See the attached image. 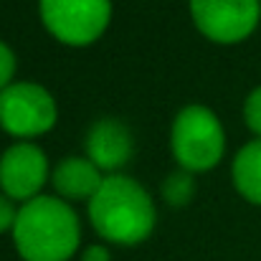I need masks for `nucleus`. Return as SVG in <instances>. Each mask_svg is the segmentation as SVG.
Wrapping results in <instances>:
<instances>
[{"label": "nucleus", "mask_w": 261, "mask_h": 261, "mask_svg": "<svg viewBox=\"0 0 261 261\" xmlns=\"http://www.w3.org/2000/svg\"><path fill=\"white\" fill-rule=\"evenodd\" d=\"M233 185L249 203L261 205V137L246 142L233 158Z\"/></svg>", "instance_id": "obj_10"}, {"label": "nucleus", "mask_w": 261, "mask_h": 261, "mask_svg": "<svg viewBox=\"0 0 261 261\" xmlns=\"http://www.w3.org/2000/svg\"><path fill=\"white\" fill-rule=\"evenodd\" d=\"M160 193H163V200H165L168 205H173V208L188 205V203L193 200V195H195V180H193V173H188V170H182V168L175 170V173H170L165 180H163Z\"/></svg>", "instance_id": "obj_11"}, {"label": "nucleus", "mask_w": 261, "mask_h": 261, "mask_svg": "<svg viewBox=\"0 0 261 261\" xmlns=\"http://www.w3.org/2000/svg\"><path fill=\"white\" fill-rule=\"evenodd\" d=\"M107 175L101 173L87 155L84 158H64L54 170L51 182L59 198L64 200H91L101 188Z\"/></svg>", "instance_id": "obj_9"}, {"label": "nucleus", "mask_w": 261, "mask_h": 261, "mask_svg": "<svg viewBox=\"0 0 261 261\" xmlns=\"http://www.w3.org/2000/svg\"><path fill=\"white\" fill-rule=\"evenodd\" d=\"M170 147L177 165L188 173L213 170L226 155V132L216 112L188 104L177 112L170 129Z\"/></svg>", "instance_id": "obj_3"}, {"label": "nucleus", "mask_w": 261, "mask_h": 261, "mask_svg": "<svg viewBox=\"0 0 261 261\" xmlns=\"http://www.w3.org/2000/svg\"><path fill=\"white\" fill-rule=\"evenodd\" d=\"M51 177L46 152L31 140H18L0 155V190L10 200L28 203L43 195V185Z\"/></svg>", "instance_id": "obj_7"}, {"label": "nucleus", "mask_w": 261, "mask_h": 261, "mask_svg": "<svg viewBox=\"0 0 261 261\" xmlns=\"http://www.w3.org/2000/svg\"><path fill=\"white\" fill-rule=\"evenodd\" d=\"M56 99L36 82H13L0 91V129L15 140H33L54 129Z\"/></svg>", "instance_id": "obj_4"}, {"label": "nucleus", "mask_w": 261, "mask_h": 261, "mask_svg": "<svg viewBox=\"0 0 261 261\" xmlns=\"http://www.w3.org/2000/svg\"><path fill=\"white\" fill-rule=\"evenodd\" d=\"M82 261H112V254H109L107 246H101V244H91V246L84 249Z\"/></svg>", "instance_id": "obj_15"}, {"label": "nucleus", "mask_w": 261, "mask_h": 261, "mask_svg": "<svg viewBox=\"0 0 261 261\" xmlns=\"http://www.w3.org/2000/svg\"><path fill=\"white\" fill-rule=\"evenodd\" d=\"M87 158L104 175L119 173L135 155V137L122 119L104 117L96 119L84 140Z\"/></svg>", "instance_id": "obj_8"}, {"label": "nucleus", "mask_w": 261, "mask_h": 261, "mask_svg": "<svg viewBox=\"0 0 261 261\" xmlns=\"http://www.w3.org/2000/svg\"><path fill=\"white\" fill-rule=\"evenodd\" d=\"M195 28L213 43H241L261 20V0H190Z\"/></svg>", "instance_id": "obj_6"}, {"label": "nucleus", "mask_w": 261, "mask_h": 261, "mask_svg": "<svg viewBox=\"0 0 261 261\" xmlns=\"http://www.w3.org/2000/svg\"><path fill=\"white\" fill-rule=\"evenodd\" d=\"M13 76H15V54L5 41H0V91H5L13 84Z\"/></svg>", "instance_id": "obj_13"}, {"label": "nucleus", "mask_w": 261, "mask_h": 261, "mask_svg": "<svg viewBox=\"0 0 261 261\" xmlns=\"http://www.w3.org/2000/svg\"><path fill=\"white\" fill-rule=\"evenodd\" d=\"M244 122L256 137H261V87L254 89L244 101Z\"/></svg>", "instance_id": "obj_12"}, {"label": "nucleus", "mask_w": 261, "mask_h": 261, "mask_svg": "<svg viewBox=\"0 0 261 261\" xmlns=\"http://www.w3.org/2000/svg\"><path fill=\"white\" fill-rule=\"evenodd\" d=\"M43 28L66 46H89L112 20V0H38Z\"/></svg>", "instance_id": "obj_5"}, {"label": "nucleus", "mask_w": 261, "mask_h": 261, "mask_svg": "<svg viewBox=\"0 0 261 261\" xmlns=\"http://www.w3.org/2000/svg\"><path fill=\"white\" fill-rule=\"evenodd\" d=\"M15 218H18L15 200H10L5 193H0V233H5V231H13V226H15Z\"/></svg>", "instance_id": "obj_14"}, {"label": "nucleus", "mask_w": 261, "mask_h": 261, "mask_svg": "<svg viewBox=\"0 0 261 261\" xmlns=\"http://www.w3.org/2000/svg\"><path fill=\"white\" fill-rule=\"evenodd\" d=\"M89 221L94 231L117 246H137L150 239L158 211L150 193L129 175H107L96 195L89 200Z\"/></svg>", "instance_id": "obj_2"}, {"label": "nucleus", "mask_w": 261, "mask_h": 261, "mask_svg": "<svg viewBox=\"0 0 261 261\" xmlns=\"http://www.w3.org/2000/svg\"><path fill=\"white\" fill-rule=\"evenodd\" d=\"M10 233L23 261H69L82 244L79 216L59 195L23 203Z\"/></svg>", "instance_id": "obj_1"}]
</instances>
